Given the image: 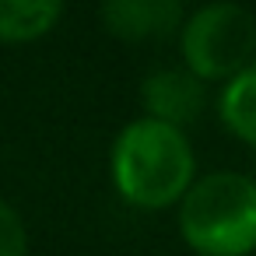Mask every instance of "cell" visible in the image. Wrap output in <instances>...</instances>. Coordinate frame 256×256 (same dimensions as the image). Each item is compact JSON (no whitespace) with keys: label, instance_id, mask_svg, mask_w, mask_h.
I'll return each instance as SVG.
<instances>
[{"label":"cell","instance_id":"obj_1","mask_svg":"<svg viewBox=\"0 0 256 256\" xmlns=\"http://www.w3.org/2000/svg\"><path fill=\"white\" fill-rule=\"evenodd\" d=\"M109 179L123 204L137 210H168L196 179V151L186 130L137 116L109 148Z\"/></svg>","mask_w":256,"mask_h":256},{"label":"cell","instance_id":"obj_2","mask_svg":"<svg viewBox=\"0 0 256 256\" xmlns=\"http://www.w3.org/2000/svg\"><path fill=\"white\" fill-rule=\"evenodd\" d=\"M176 228L193 256H249L256 249V182L238 168H214L176 204Z\"/></svg>","mask_w":256,"mask_h":256},{"label":"cell","instance_id":"obj_3","mask_svg":"<svg viewBox=\"0 0 256 256\" xmlns=\"http://www.w3.org/2000/svg\"><path fill=\"white\" fill-rule=\"evenodd\" d=\"M182 67L204 84H221L256 67V18L238 0H210L179 25Z\"/></svg>","mask_w":256,"mask_h":256},{"label":"cell","instance_id":"obj_4","mask_svg":"<svg viewBox=\"0 0 256 256\" xmlns=\"http://www.w3.org/2000/svg\"><path fill=\"white\" fill-rule=\"evenodd\" d=\"M140 106L148 120L190 130L207 112V84L186 67H154L140 81Z\"/></svg>","mask_w":256,"mask_h":256},{"label":"cell","instance_id":"obj_5","mask_svg":"<svg viewBox=\"0 0 256 256\" xmlns=\"http://www.w3.org/2000/svg\"><path fill=\"white\" fill-rule=\"evenodd\" d=\"M182 18H186L182 0H102L106 32L126 46L172 39Z\"/></svg>","mask_w":256,"mask_h":256},{"label":"cell","instance_id":"obj_6","mask_svg":"<svg viewBox=\"0 0 256 256\" xmlns=\"http://www.w3.org/2000/svg\"><path fill=\"white\" fill-rule=\"evenodd\" d=\"M214 112H218L221 126L242 148L256 144V67H246L235 78L221 81V92L214 98Z\"/></svg>","mask_w":256,"mask_h":256},{"label":"cell","instance_id":"obj_7","mask_svg":"<svg viewBox=\"0 0 256 256\" xmlns=\"http://www.w3.org/2000/svg\"><path fill=\"white\" fill-rule=\"evenodd\" d=\"M64 18V0H0V42L25 46L50 36Z\"/></svg>","mask_w":256,"mask_h":256},{"label":"cell","instance_id":"obj_8","mask_svg":"<svg viewBox=\"0 0 256 256\" xmlns=\"http://www.w3.org/2000/svg\"><path fill=\"white\" fill-rule=\"evenodd\" d=\"M32 238L22 210L0 196V256H28Z\"/></svg>","mask_w":256,"mask_h":256}]
</instances>
